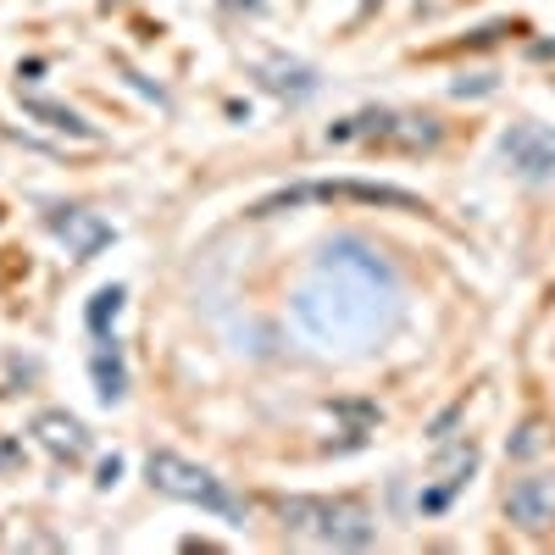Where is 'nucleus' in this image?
Masks as SVG:
<instances>
[{
	"instance_id": "obj_14",
	"label": "nucleus",
	"mask_w": 555,
	"mask_h": 555,
	"mask_svg": "<svg viewBox=\"0 0 555 555\" xmlns=\"http://www.w3.org/2000/svg\"><path fill=\"white\" fill-rule=\"evenodd\" d=\"M23 467V450L12 444V439H0V478H7V473H17Z\"/></svg>"
},
{
	"instance_id": "obj_9",
	"label": "nucleus",
	"mask_w": 555,
	"mask_h": 555,
	"mask_svg": "<svg viewBox=\"0 0 555 555\" xmlns=\"http://www.w3.org/2000/svg\"><path fill=\"white\" fill-rule=\"evenodd\" d=\"M261 83L272 89V95H284V101H306V95H317V73L300 67V62H284V56L261 67Z\"/></svg>"
},
{
	"instance_id": "obj_8",
	"label": "nucleus",
	"mask_w": 555,
	"mask_h": 555,
	"mask_svg": "<svg viewBox=\"0 0 555 555\" xmlns=\"http://www.w3.org/2000/svg\"><path fill=\"white\" fill-rule=\"evenodd\" d=\"M34 439L51 455H62V461H83L89 455V434H83L78 416H67V411H39L34 416Z\"/></svg>"
},
{
	"instance_id": "obj_6",
	"label": "nucleus",
	"mask_w": 555,
	"mask_h": 555,
	"mask_svg": "<svg viewBox=\"0 0 555 555\" xmlns=\"http://www.w3.org/2000/svg\"><path fill=\"white\" fill-rule=\"evenodd\" d=\"M44 222H51V234H56V240H62V245L78 256V261L101 256V250L117 240V228H112L106 217H95V211H83V206H56Z\"/></svg>"
},
{
	"instance_id": "obj_2",
	"label": "nucleus",
	"mask_w": 555,
	"mask_h": 555,
	"mask_svg": "<svg viewBox=\"0 0 555 555\" xmlns=\"http://www.w3.org/2000/svg\"><path fill=\"white\" fill-rule=\"evenodd\" d=\"M278 517H284L289 533H306L317 544H334V550H366L378 539V517L366 512L361 500H317V494H295V500H278Z\"/></svg>"
},
{
	"instance_id": "obj_3",
	"label": "nucleus",
	"mask_w": 555,
	"mask_h": 555,
	"mask_svg": "<svg viewBox=\"0 0 555 555\" xmlns=\"http://www.w3.org/2000/svg\"><path fill=\"white\" fill-rule=\"evenodd\" d=\"M145 478H151V489H162V494H172V500H183V505H201V512H217V517L240 522V528H245V517H250V505L228 489L217 473L195 467V461H183L178 450H151V455H145Z\"/></svg>"
},
{
	"instance_id": "obj_15",
	"label": "nucleus",
	"mask_w": 555,
	"mask_h": 555,
	"mask_svg": "<svg viewBox=\"0 0 555 555\" xmlns=\"http://www.w3.org/2000/svg\"><path fill=\"white\" fill-rule=\"evenodd\" d=\"M117 473H122V461L112 455V461H106V467H101V489H112V483H117Z\"/></svg>"
},
{
	"instance_id": "obj_12",
	"label": "nucleus",
	"mask_w": 555,
	"mask_h": 555,
	"mask_svg": "<svg viewBox=\"0 0 555 555\" xmlns=\"http://www.w3.org/2000/svg\"><path fill=\"white\" fill-rule=\"evenodd\" d=\"M439 133H444L439 117H400V122L389 117V133L384 139H395V145H405V151H434Z\"/></svg>"
},
{
	"instance_id": "obj_11",
	"label": "nucleus",
	"mask_w": 555,
	"mask_h": 555,
	"mask_svg": "<svg viewBox=\"0 0 555 555\" xmlns=\"http://www.w3.org/2000/svg\"><path fill=\"white\" fill-rule=\"evenodd\" d=\"M95 395H101L106 405L128 395V373H122V356H117V339H101V350H95Z\"/></svg>"
},
{
	"instance_id": "obj_13",
	"label": "nucleus",
	"mask_w": 555,
	"mask_h": 555,
	"mask_svg": "<svg viewBox=\"0 0 555 555\" xmlns=\"http://www.w3.org/2000/svg\"><path fill=\"white\" fill-rule=\"evenodd\" d=\"M117 311H122V289L112 284V289H101L95 300H89V311H83V322H89V334L95 339H106V328L117 322Z\"/></svg>"
},
{
	"instance_id": "obj_10",
	"label": "nucleus",
	"mask_w": 555,
	"mask_h": 555,
	"mask_svg": "<svg viewBox=\"0 0 555 555\" xmlns=\"http://www.w3.org/2000/svg\"><path fill=\"white\" fill-rule=\"evenodd\" d=\"M23 106H28V117H39L44 128H56V133H73V139H101V128H95V122L78 117V112H73V106H62V101H39V95H28Z\"/></svg>"
},
{
	"instance_id": "obj_7",
	"label": "nucleus",
	"mask_w": 555,
	"mask_h": 555,
	"mask_svg": "<svg viewBox=\"0 0 555 555\" xmlns=\"http://www.w3.org/2000/svg\"><path fill=\"white\" fill-rule=\"evenodd\" d=\"M505 517L528 533H544L555 528V478L550 473H533V478H517L512 494H505Z\"/></svg>"
},
{
	"instance_id": "obj_1",
	"label": "nucleus",
	"mask_w": 555,
	"mask_h": 555,
	"mask_svg": "<svg viewBox=\"0 0 555 555\" xmlns=\"http://www.w3.org/2000/svg\"><path fill=\"white\" fill-rule=\"evenodd\" d=\"M289 317L306 345L322 356H373L405 322V289L384 250L361 234H339L317 250L306 284L289 300Z\"/></svg>"
},
{
	"instance_id": "obj_4",
	"label": "nucleus",
	"mask_w": 555,
	"mask_h": 555,
	"mask_svg": "<svg viewBox=\"0 0 555 555\" xmlns=\"http://www.w3.org/2000/svg\"><path fill=\"white\" fill-rule=\"evenodd\" d=\"M306 201H356V206H395V211H428L423 201H416L411 190H395V183H295V190H278L256 206V217L267 211H284V206H306Z\"/></svg>"
},
{
	"instance_id": "obj_5",
	"label": "nucleus",
	"mask_w": 555,
	"mask_h": 555,
	"mask_svg": "<svg viewBox=\"0 0 555 555\" xmlns=\"http://www.w3.org/2000/svg\"><path fill=\"white\" fill-rule=\"evenodd\" d=\"M500 156L512 162V172H522L528 183L555 178V128L544 122H512L500 133Z\"/></svg>"
}]
</instances>
